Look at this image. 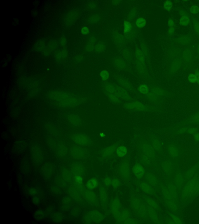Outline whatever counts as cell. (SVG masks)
<instances>
[{
    "label": "cell",
    "instance_id": "cell-1",
    "mask_svg": "<svg viewBox=\"0 0 199 224\" xmlns=\"http://www.w3.org/2000/svg\"><path fill=\"white\" fill-rule=\"evenodd\" d=\"M132 208L138 216L143 219L148 218L149 215L148 207L138 198H134L131 200Z\"/></svg>",
    "mask_w": 199,
    "mask_h": 224
},
{
    "label": "cell",
    "instance_id": "cell-2",
    "mask_svg": "<svg viewBox=\"0 0 199 224\" xmlns=\"http://www.w3.org/2000/svg\"><path fill=\"white\" fill-rule=\"evenodd\" d=\"M106 91L114 95L119 98L124 100H128L130 96L128 93L118 86L110 83H106L104 86Z\"/></svg>",
    "mask_w": 199,
    "mask_h": 224
},
{
    "label": "cell",
    "instance_id": "cell-3",
    "mask_svg": "<svg viewBox=\"0 0 199 224\" xmlns=\"http://www.w3.org/2000/svg\"><path fill=\"white\" fill-rule=\"evenodd\" d=\"M118 173L121 178L124 180H128L130 178V165L127 160H123L119 166Z\"/></svg>",
    "mask_w": 199,
    "mask_h": 224
},
{
    "label": "cell",
    "instance_id": "cell-4",
    "mask_svg": "<svg viewBox=\"0 0 199 224\" xmlns=\"http://www.w3.org/2000/svg\"><path fill=\"white\" fill-rule=\"evenodd\" d=\"M104 215L97 210L90 211L86 216V221L90 223H100L104 219Z\"/></svg>",
    "mask_w": 199,
    "mask_h": 224
},
{
    "label": "cell",
    "instance_id": "cell-5",
    "mask_svg": "<svg viewBox=\"0 0 199 224\" xmlns=\"http://www.w3.org/2000/svg\"><path fill=\"white\" fill-rule=\"evenodd\" d=\"M56 99L58 102L62 103V105L65 106H75L78 103L77 100L73 96H69V95H63L62 94L58 96H55Z\"/></svg>",
    "mask_w": 199,
    "mask_h": 224
},
{
    "label": "cell",
    "instance_id": "cell-6",
    "mask_svg": "<svg viewBox=\"0 0 199 224\" xmlns=\"http://www.w3.org/2000/svg\"><path fill=\"white\" fill-rule=\"evenodd\" d=\"M72 141L80 146H87L90 144L91 141L87 135L82 134H77L72 136Z\"/></svg>",
    "mask_w": 199,
    "mask_h": 224
},
{
    "label": "cell",
    "instance_id": "cell-7",
    "mask_svg": "<svg viewBox=\"0 0 199 224\" xmlns=\"http://www.w3.org/2000/svg\"><path fill=\"white\" fill-rule=\"evenodd\" d=\"M122 209V205L119 199L115 198L112 200L110 204V210L115 219L119 216Z\"/></svg>",
    "mask_w": 199,
    "mask_h": 224
},
{
    "label": "cell",
    "instance_id": "cell-8",
    "mask_svg": "<svg viewBox=\"0 0 199 224\" xmlns=\"http://www.w3.org/2000/svg\"><path fill=\"white\" fill-rule=\"evenodd\" d=\"M71 155L77 159H82L87 156V152L85 149L79 146H73L70 149Z\"/></svg>",
    "mask_w": 199,
    "mask_h": 224
},
{
    "label": "cell",
    "instance_id": "cell-9",
    "mask_svg": "<svg viewBox=\"0 0 199 224\" xmlns=\"http://www.w3.org/2000/svg\"><path fill=\"white\" fill-rule=\"evenodd\" d=\"M84 196L85 199L89 204L93 206H96L99 203V200L97 195L92 191H87L85 192Z\"/></svg>",
    "mask_w": 199,
    "mask_h": 224
},
{
    "label": "cell",
    "instance_id": "cell-10",
    "mask_svg": "<svg viewBox=\"0 0 199 224\" xmlns=\"http://www.w3.org/2000/svg\"><path fill=\"white\" fill-rule=\"evenodd\" d=\"M99 197L103 206L107 205L109 201L108 194L106 188L102 186H101L99 188Z\"/></svg>",
    "mask_w": 199,
    "mask_h": 224
},
{
    "label": "cell",
    "instance_id": "cell-11",
    "mask_svg": "<svg viewBox=\"0 0 199 224\" xmlns=\"http://www.w3.org/2000/svg\"><path fill=\"white\" fill-rule=\"evenodd\" d=\"M133 172L135 176L138 179H142L145 174V170L144 168L139 163H136L134 165Z\"/></svg>",
    "mask_w": 199,
    "mask_h": 224
},
{
    "label": "cell",
    "instance_id": "cell-12",
    "mask_svg": "<svg viewBox=\"0 0 199 224\" xmlns=\"http://www.w3.org/2000/svg\"><path fill=\"white\" fill-rule=\"evenodd\" d=\"M131 214L129 211L125 209H122L119 216L116 219L120 223L124 224V223L128 219L130 218Z\"/></svg>",
    "mask_w": 199,
    "mask_h": 224
},
{
    "label": "cell",
    "instance_id": "cell-13",
    "mask_svg": "<svg viewBox=\"0 0 199 224\" xmlns=\"http://www.w3.org/2000/svg\"><path fill=\"white\" fill-rule=\"evenodd\" d=\"M117 146L118 144H115L114 145L105 148L102 150L101 153L102 156L105 158H107L110 157L116 152L117 149Z\"/></svg>",
    "mask_w": 199,
    "mask_h": 224
},
{
    "label": "cell",
    "instance_id": "cell-14",
    "mask_svg": "<svg viewBox=\"0 0 199 224\" xmlns=\"http://www.w3.org/2000/svg\"><path fill=\"white\" fill-rule=\"evenodd\" d=\"M32 154L33 158L36 162L40 163L42 162L43 160V154L41 149L38 146H35L33 147Z\"/></svg>",
    "mask_w": 199,
    "mask_h": 224
},
{
    "label": "cell",
    "instance_id": "cell-15",
    "mask_svg": "<svg viewBox=\"0 0 199 224\" xmlns=\"http://www.w3.org/2000/svg\"><path fill=\"white\" fill-rule=\"evenodd\" d=\"M54 169V166L51 163H45L43 167V173L45 177L50 178L53 173Z\"/></svg>",
    "mask_w": 199,
    "mask_h": 224
},
{
    "label": "cell",
    "instance_id": "cell-16",
    "mask_svg": "<svg viewBox=\"0 0 199 224\" xmlns=\"http://www.w3.org/2000/svg\"><path fill=\"white\" fill-rule=\"evenodd\" d=\"M71 170L75 175H83L84 173V168L82 165L77 163H74L72 164L71 167Z\"/></svg>",
    "mask_w": 199,
    "mask_h": 224
},
{
    "label": "cell",
    "instance_id": "cell-17",
    "mask_svg": "<svg viewBox=\"0 0 199 224\" xmlns=\"http://www.w3.org/2000/svg\"><path fill=\"white\" fill-rule=\"evenodd\" d=\"M114 64L116 67L119 69L125 70L127 68V64L125 61L121 58H116L114 60Z\"/></svg>",
    "mask_w": 199,
    "mask_h": 224
},
{
    "label": "cell",
    "instance_id": "cell-18",
    "mask_svg": "<svg viewBox=\"0 0 199 224\" xmlns=\"http://www.w3.org/2000/svg\"><path fill=\"white\" fill-rule=\"evenodd\" d=\"M126 107L130 109H136L138 111H142L144 109V106L138 102L128 103L126 105Z\"/></svg>",
    "mask_w": 199,
    "mask_h": 224
},
{
    "label": "cell",
    "instance_id": "cell-19",
    "mask_svg": "<svg viewBox=\"0 0 199 224\" xmlns=\"http://www.w3.org/2000/svg\"><path fill=\"white\" fill-rule=\"evenodd\" d=\"M98 185V181L97 179L93 178L87 182L86 186L88 190H92L97 188Z\"/></svg>",
    "mask_w": 199,
    "mask_h": 224
},
{
    "label": "cell",
    "instance_id": "cell-20",
    "mask_svg": "<svg viewBox=\"0 0 199 224\" xmlns=\"http://www.w3.org/2000/svg\"><path fill=\"white\" fill-rule=\"evenodd\" d=\"M139 186L142 190L146 193L151 194L153 193L152 188L148 183L142 182L139 184Z\"/></svg>",
    "mask_w": 199,
    "mask_h": 224
},
{
    "label": "cell",
    "instance_id": "cell-21",
    "mask_svg": "<svg viewBox=\"0 0 199 224\" xmlns=\"http://www.w3.org/2000/svg\"><path fill=\"white\" fill-rule=\"evenodd\" d=\"M142 151H143L144 155L148 157L149 159V158H152V157L154 156V153L152 151V149L148 145H143Z\"/></svg>",
    "mask_w": 199,
    "mask_h": 224
},
{
    "label": "cell",
    "instance_id": "cell-22",
    "mask_svg": "<svg viewBox=\"0 0 199 224\" xmlns=\"http://www.w3.org/2000/svg\"><path fill=\"white\" fill-rule=\"evenodd\" d=\"M127 149L124 146H121L117 147L116 151V153L117 156L119 157H124L126 154L127 153Z\"/></svg>",
    "mask_w": 199,
    "mask_h": 224
},
{
    "label": "cell",
    "instance_id": "cell-23",
    "mask_svg": "<svg viewBox=\"0 0 199 224\" xmlns=\"http://www.w3.org/2000/svg\"><path fill=\"white\" fill-rule=\"evenodd\" d=\"M113 37L115 41L118 44H123L125 41L123 36L118 32L114 33Z\"/></svg>",
    "mask_w": 199,
    "mask_h": 224
},
{
    "label": "cell",
    "instance_id": "cell-24",
    "mask_svg": "<svg viewBox=\"0 0 199 224\" xmlns=\"http://www.w3.org/2000/svg\"><path fill=\"white\" fill-rule=\"evenodd\" d=\"M70 122L74 125H78L81 122V120L78 116L75 115H72L69 117Z\"/></svg>",
    "mask_w": 199,
    "mask_h": 224
},
{
    "label": "cell",
    "instance_id": "cell-25",
    "mask_svg": "<svg viewBox=\"0 0 199 224\" xmlns=\"http://www.w3.org/2000/svg\"><path fill=\"white\" fill-rule=\"evenodd\" d=\"M106 45L102 42H99L96 43L95 46L96 51L98 53H102L106 49Z\"/></svg>",
    "mask_w": 199,
    "mask_h": 224
},
{
    "label": "cell",
    "instance_id": "cell-26",
    "mask_svg": "<svg viewBox=\"0 0 199 224\" xmlns=\"http://www.w3.org/2000/svg\"><path fill=\"white\" fill-rule=\"evenodd\" d=\"M106 93L109 98V99L112 102H113L117 103H120L121 102V99L116 95L108 92L107 91H106Z\"/></svg>",
    "mask_w": 199,
    "mask_h": 224
},
{
    "label": "cell",
    "instance_id": "cell-27",
    "mask_svg": "<svg viewBox=\"0 0 199 224\" xmlns=\"http://www.w3.org/2000/svg\"><path fill=\"white\" fill-rule=\"evenodd\" d=\"M146 24L145 19L143 18H140L136 21V25L139 28H142L145 26Z\"/></svg>",
    "mask_w": 199,
    "mask_h": 224
},
{
    "label": "cell",
    "instance_id": "cell-28",
    "mask_svg": "<svg viewBox=\"0 0 199 224\" xmlns=\"http://www.w3.org/2000/svg\"><path fill=\"white\" fill-rule=\"evenodd\" d=\"M63 177L65 180L68 182H70L72 180L71 173L67 170H65L63 172Z\"/></svg>",
    "mask_w": 199,
    "mask_h": 224
},
{
    "label": "cell",
    "instance_id": "cell-29",
    "mask_svg": "<svg viewBox=\"0 0 199 224\" xmlns=\"http://www.w3.org/2000/svg\"><path fill=\"white\" fill-rule=\"evenodd\" d=\"M190 20L187 16H183L180 19V23L182 26H187L189 24Z\"/></svg>",
    "mask_w": 199,
    "mask_h": 224
},
{
    "label": "cell",
    "instance_id": "cell-30",
    "mask_svg": "<svg viewBox=\"0 0 199 224\" xmlns=\"http://www.w3.org/2000/svg\"><path fill=\"white\" fill-rule=\"evenodd\" d=\"M123 54L124 58L127 61H130L131 60V54L128 50L124 49L123 52Z\"/></svg>",
    "mask_w": 199,
    "mask_h": 224
},
{
    "label": "cell",
    "instance_id": "cell-31",
    "mask_svg": "<svg viewBox=\"0 0 199 224\" xmlns=\"http://www.w3.org/2000/svg\"><path fill=\"white\" fill-rule=\"evenodd\" d=\"M121 185L120 180L118 179H114L112 180L111 184L112 187L116 189L119 188Z\"/></svg>",
    "mask_w": 199,
    "mask_h": 224
},
{
    "label": "cell",
    "instance_id": "cell-32",
    "mask_svg": "<svg viewBox=\"0 0 199 224\" xmlns=\"http://www.w3.org/2000/svg\"><path fill=\"white\" fill-rule=\"evenodd\" d=\"M132 26L131 23L128 21L124 22V31L126 33H127L131 30Z\"/></svg>",
    "mask_w": 199,
    "mask_h": 224
},
{
    "label": "cell",
    "instance_id": "cell-33",
    "mask_svg": "<svg viewBox=\"0 0 199 224\" xmlns=\"http://www.w3.org/2000/svg\"><path fill=\"white\" fill-rule=\"evenodd\" d=\"M100 19L99 15L98 14H94L91 16L89 18V21L92 23L97 22Z\"/></svg>",
    "mask_w": 199,
    "mask_h": 224
},
{
    "label": "cell",
    "instance_id": "cell-34",
    "mask_svg": "<svg viewBox=\"0 0 199 224\" xmlns=\"http://www.w3.org/2000/svg\"><path fill=\"white\" fill-rule=\"evenodd\" d=\"M100 76L103 81H106L108 79L109 76V74L107 70H104L100 72Z\"/></svg>",
    "mask_w": 199,
    "mask_h": 224
},
{
    "label": "cell",
    "instance_id": "cell-35",
    "mask_svg": "<svg viewBox=\"0 0 199 224\" xmlns=\"http://www.w3.org/2000/svg\"><path fill=\"white\" fill-rule=\"evenodd\" d=\"M139 91L142 94H146L148 93L149 89L146 85H142L139 88Z\"/></svg>",
    "mask_w": 199,
    "mask_h": 224
},
{
    "label": "cell",
    "instance_id": "cell-36",
    "mask_svg": "<svg viewBox=\"0 0 199 224\" xmlns=\"http://www.w3.org/2000/svg\"><path fill=\"white\" fill-rule=\"evenodd\" d=\"M172 5H173L172 2L171 1H169V0L165 1L164 4V8L166 10L168 11L170 10L172 7Z\"/></svg>",
    "mask_w": 199,
    "mask_h": 224
},
{
    "label": "cell",
    "instance_id": "cell-37",
    "mask_svg": "<svg viewBox=\"0 0 199 224\" xmlns=\"http://www.w3.org/2000/svg\"><path fill=\"white\" fill-rule=\"evenodd\" d=\"M53 219L56 222H60L63 219V216L60 213H55L53 216Z\"/></svg>",
    "mask_w": 199,
    "mask_h": 224
},
{
    "label": "cell",
    "instance_id": "cell-38",
    "mask_svg": "<svg viewBox=\"0 0 199 224\" xmlns=\"http://www.w3.org/2000/svg\"><path fill=\"white\" fill-rule=\"evenodd\" d=\"M188 80L191 83H195L197 82V78L196 75L193 74H191L188 76Z\"/></svg>",
    "mask_w": 199,
    "mask_h": 224
},
{
    "label": "cell",
    "instance_id": "cell-39",
    "mask_svg": "<svg viewBox=\"0 0 199 224\" xmlns=\"http://www.w3.org/2000/svg\"><path fill=\"white\" fill-rule=\"evenodd\" d=\"M168 150L169 153L172 155L173 154H177V148L175 146H174L172 145L170 146L169 147Z\"/></svg>",
    "mask_w": 199,
    "mask_h": 224
},
{
    "label": "cell",
    "instance_id": "cell-40",
    "mask_svg": "<svg viewBox=\"0 0 199 224\" xmlns=\"http://www.w3.org/2000/svg\"><path fill=\"white\" fill-rule=\"evenodd\" d=\"M75 180L77 184L81 185L83 182V178L82 176L81 175H75Z\"/></svg>",
    "mask_w": 199,
    "mask_h": 224
},
{
    "label": "cell",
    "instance_id": "cell-41",
    "mask_svg": "<svg viewBox=\"0 0 199 224\" xmlns=\"http://www.w3.org/2000/svg\"><path fill=\"white\" fill-rule=\"evenodd\" d=\"M190 11L193 14H196L199 12V8L196 6H193L190 8Z\"/></svg>",
    "mask_w": 199,
    "mask_h": 224
},
{
    "label": "cell",
    "instance_id": "cell-42",
    "mask_svg": "<svg viewBox=\"0 0 199 224\" xmlns=\"http://www.w3.org/2000/svg\"><path fill=\"white\" fill-rule=\"evenodd\" d=\"M111 182H112V180L110 178H109V177L105 178L103 180V183H104V185H105V186H109L111 185Z\"/></svg>",
    "mask_w": 199,
    "mask_h": 224
},
{
    "label": "cell",
    "instance_id": "cell-43",
    "mask_svg": "<svg viewBox=\"0 0 199 224\" xmlns=\"http://www.w3.org/2000/svg\"><path fill=\"white\" fill-rule=\"evenodd\" d=\"M119 84H120L124 88H125L127 89H129L130 88V85L126 81L123 80V81H120V83H119Z\"/></svg>",
    "mask_w": 199,
    "mask_h": 224
},
{
    "label": "cell",
    "instance_id": "cell-44",
    "mask_svg": "<svg viewBox=\"0 0 199 224\" xmlns=\"http://www.w3.org/2000/svg\"><path fill=\"white\" fill-rule=\"evenodd\" d=\"M136 53L137 54V56L138 57V58H139V60H140L141 61L144 60V57H143V55L142 54V52L140 50H138L137 51Z\"/></svg>",
    "mask_w": 199,
    "mask_h": 224
},
{
    "label": "cell",
    "instance_id": "cell-45",
    "mask_svg": "<svg viewBox=\"0 0 199 224\" xmlns=\"http://www.w3.org/2000/svg\"><path fill=\"white\" fill-rule=\"evenodd\" d=\"M81 32L82 34L84 35H87L88 34L89 32V30L88 28H87V26H84L82 28L81 30Z\"/></svg>",
    "mask_w": 199,
    "mask_h": 224
},
{
    "label": "cell",
    "instance_id": "cell-46",
    "mask_svg": "<svg viewBox=\"0 0 199 224\" xmlns=\"http://www.w3.org/2000/svg\"><path fill=\"white\" fill-rule=\"evenodd\" d=\"M29 193L31 195L34 196V195H35L37 194V190H36V189L32 188H31L29 190Z\"/></svg>",
    "mask_w": 199,
    "mask_h": 224
},
{
    "label": "cell",
    "instance_id": "cell-47",
    "mask_svg": "<svg viewBox=\"0 0 199 224\" xmlns=\"http://www.w3.org/2000/svg\"><path fill=\"white\" fill-rule=\"evenodd\" d=\"M194 27L195 31L196 32L198 33V34H199V23H195V24H194Z\"/></svg>",
    "mask_w": 199,
    "mask_h": 224
},
{
    "label": "cell",
    "instance_id": "cell-48",
    "mask_svg": "<svg viewBox=\"0 0 199 224\" xmlns=\"http://www.w3.org/2000/svg\"><path fill=\"white\" fill-rule=\"evenodd\" d=\"M32 201L34 204H37L39 203V199L37 197H34L32 198Z\"/></svg>",
    "mask_w": 199,
    "mask_h": 224
},
{
    "label": "cell",
    "instance_id": "cell-49",
    "mask_svg": "<svg viewBox=\"0 0 199 224\" xmlns=\"http://www.w3.org/2000/svg\"><path fill=\"white\" fill-rule=\"evenodd\" d=\"M188 132L190 134H194L196 132H196V129L194 128H191L189 129Z\"/></svg>",
    "mask_w": 199,
    "mask_h": 224
},
{
    "label": "cell",
    "instance_id": "cell-50",
    "mask_svg": "<svg viewBox=\"0 0 199 224\" xmlns=\"http://www.w3.org/2000/svg\"><path fill=\"white\" fill-rule=\"evenodd\" d=\"M194 139L196 141H199V133L196 132L194 135Z\"/></svg>",
    "mask_w": 199,
    "mask_h": 224
},
{
    "label": "cell",
    "instance_id": "cell-51",
    "mask_svg": "<svg viewBox=\"0 0 199 224\" xmlns=\"http://www.w3.org/2000/svg\"><path fill=\"white\" fill-rule=\"evenodd\" d=\"M93 44H90V45H88V46H87V50L89 51H92L95 48V47L93 45Z\"/></svg>",
    "mask_w": 199,
    "mask_h": 224
},
{
    "label": "cell",
    "instance_id": "cell-52",
    "mask_svg": "<svg viewBox=\"0 0 199 224\" xmlns=\"http://www.w3.org/2000/svg\"><path fill=\"white\" fill-rule=\"evenodd\" d=\"M168 25L170 27H173L174 25V21L172 19H170L168 22Z\"/></svg>",
    "mask_w": 199,
    "mask_h": 224
},
{
    "label": "cell",
    "instance_id": "cell-53",
    "mask_svg": "<svg viewBox=\"0 0 199 224\" xmlns=\"http://www.w3.org/2000/svg\"><path fill=\"white\" fill-rule=\"evenodd\" d=\"M96 41H97V40L95 38H92L90 39V42L92 44H94V43H95Z\"/></svg>",
    "mask_w": 199,
    "mask_h": 224
},
{
    "label": "cell",
    "instance_id": "cell-54",
    "mask_svg": "<svg viewBox=\"0 0 199 224\" xmlns=\"http://www.w3.org/2000/svg\"><path fill=\"white\" fill-rule=\"evenodd\" d=\"M174 31H175V30L174 29L173 27H170V28L169 29V33L170 34H172L174 32Z\"/></svg>",
    "mask_w": 199,
    "mask_h": 224
},
{
    "label": "cell",
    "instance_id": "cell-55",
    "mask_svg": "<svg viewBox=\"0 0 199 224\" xmlns=\"http://www.w3.org/2000/svg\"><path fill=\"white\" fill-rule=\"evenodd\" d=\"M181 41H182L183 43H187V39L185 38H182Z\"/></svg>",
    "mask_w": 199,
    "mask_h": 224
},
{
    "label": "cell",
    "instance_id": "cell-56",
    "mask_svg": "<svg viewBox=\"0 0 199 224\" xmlns=\"http://www.w3.org/2000/svg\"><path fill=\"white\" fill-rule=\"evenodd\" d=\"M196 74L197 78V82L199 84V73H196Z\"/></svg>",
    "mask_w": 199,
    "mask_h": 224
},
{
    "label": "cell",
    "instance_id": "cell-57",
    "mask_svg": "<svg viewBox=\"0 0 199 224\" xmlns=\"http://www.w3.org/2000/svg\"><path fill=\"white\" fill-rule=\"evenodd\" d=\"M100 137H105V134L104 133H103V132H101L100 134Z\"/></svg>",
    "mask_w": 199,
    "mask_h": 224
},
{
    "label": "cell",
    "instance_id": "cell-58",
    "mask_svg": "<svg viewBox=\"0 0 199 224\" xmlns=\"http://www.w3.org/2000/svg\"><path fill=\"white\" fill-rule=\"evenodd\" d=\"M198 52L199 53V46H198Z\"/></svg>",
    "mask_w": 199,
    "mask_h": 224
}]
</instances>
